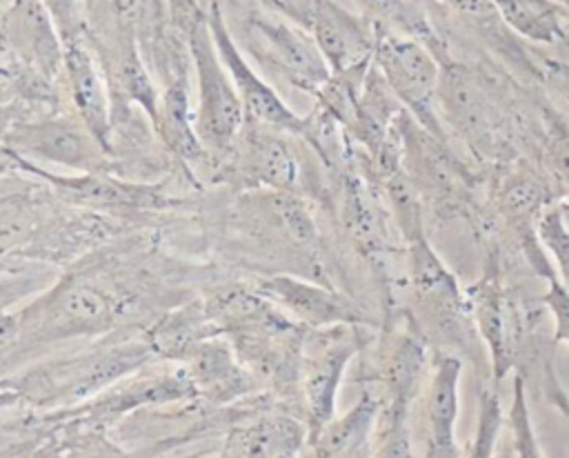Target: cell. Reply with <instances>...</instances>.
Here are the masks:
<instances>
[{
  "instance_id": "5b68a950",
  "label": "cell",
  "mask_w": 569,
  "mask_h": 458,
  "mask_svg": "<svg viewBox=\"0 0 569 458\" xmlns=\"http://www.w3.org/2000/svg\"><path fill=\"white\" fill-rule=\"evenodd\" d=\"M373 64L382 73L400 107L431 136L447 142L436 113L442 80V62L433 49L411 36L378 31Z\"/></svg>"
},
{
  "instance_id": "277c9868",
  "label": "cell",
  "mask_w": 569,
  "mask_h": 458,
  "mask_svg": "<svg viewBox=\"0 0 569 458\" xmlns=\"http://www.w3.org/2000/svg\"><path fill=\"white\" fill-rule=\"evenodd\" d=\"M191 71L196 73V129L209 156H222L233 149L240 138L247 113L233 87V80L216 49L207 13L184 33Z\"/></svg>"
},
{
  "instance_id": "7402d4cb",
  "label": "cell",
  "mask_w": 569,
  "mask_h": 458,
  "mask_svg": "<svg viewBox=\"0 0 569 458\" xmlns=\"http://www.w3.org/2000/svg\"><path fill=\"white\" fill-rule=\"evenodd\" d=\"M505 22L529 42L560 44L569 33V9L558 0H491Z\"/></svg>"
},
{
  "instance_id": "7a4b0ae2",
  "label": "cell",
  "mask_w": 569,
  "mask_h": 458,
  "mask_svg": "<svg viewBox=\"0 0 569 458\" xmlns=\"http://www.w3.org/2000/svg\"><path fill=\"white\" fill-rule=\"evenodd\" d=\"M118 320V300L98 282L67 276L16 313L4 311V356L58 345L73 338L102 336Z\"/></svg>"
},
{
  "instance_id": "603a6c76",
  "label": "cell",
  "mask_w": 569,
  "mask_h": 458,
  "mask_svg": "<svg viewBox=\"0 0 569 458\" xmlns=\"http://www.w3.org/2000/svg\"><path fill=\"white\" fill-rule=\"evenodd\" d=\"M542 151L547 162L558 178L560 187L569 193V122L549 102L540 109Z\"/></svg>"
},
{
  "instance_id": "ac0fdd59",
  "label": "cell",
  "mask_w": 569,
  "mask_h": 458,
  "mask_svg": "<svg viewBox=\"0 0 569 458\" xmlns=\"http://www.w3.org/2000/svg\"><path fill=\"white\" fill-rule=\"evenodd\" d=\"M425 374H427V345L422 333L416 329L396 333L389 340L378 369V380L382 382L387 394L380 416H387V418L407 416L411 400L420 391Z\"/></svg>"
},
{
  "instance_id": "f1b7e54d",
  "label": "cell",
  "mask_w": 569,
  "mask_h": 458,
  "mask_svg": "<svg viewBox=\"0 0 569 458\" xmlns=\"http://www.w3.org/2000/svg\"><path fill=\"white\" fill-rule=\"evenodd\" d=\"M256 2H260L262 7H267L280 16L291 18L305 27L309 22V13H311V4H313V0H256Z\"/></svg>"
},
{
  "instance_id": "4dcf8cb0",
  "label": "cell",
  "mask_w": 569,
  "mask_h": 458,
  "mask_svg": "<svg viewBox=\"0 0 569 458\" xmlns=\"http://www.w3.org/2000/svg\"><path fill=\"white\" fill-rule=\"evenodd\" d=\"M558 2H560V4H567V2H569V0H558Z\"/></svg>"
},
{
  "instance_id": "30bf717a",
  "label": "cell",
  "mask_w": 569,
  "mask_h": 458,
  "mask_svg": "<svg viewBox=\"0 0 569 458\" xmlns=\"http://www.w3.org/2000/svg\"><path fill=\"white\" fill-rule=\"evenodd\" d=\"M211 36L216 42V49L233 80V87L242 100L247 122L264 125L273 129L289 131L293 136H302L305 129V116L296 113L276 91V87L256 69V64L242 53V49L236 44L229 24L224 20V11L220 0L213 2L207 9Z\"/></svg>"
},
{
  "instance_id": "d6a6232c",
  "label": "cell",
  "mask_w": 569,
  "mask_h": 458,
  "mask_svg": "<svg viewBox=\"0 0 569 458\" xmlns=\"http://www.w3.org/2000/svg\"><path fill=\"white\" fill-rule=\"evenodd\" d=\"M565 7H567V9H569V2H567V4H565Z\"/></svg>"
},
{
  "instance_id": "e0dca14e",
  "label": "cell",
  "mask_w": 569,
  "mask_h": 458,
  "mask_svg": "<svg viewBox=\"0 0 569 458\" xmlns=\"http://www.w3.org/2000/svg\"><path fill=\"white\" fill-rule=\"evenodd\" d=\"M462 360L453 354H438L431 365L425 425V458H462L456 440V422L460 411Z\"/></svg>"
},
{
  "instance_id": "d6986e66",
  "label": "cell",
  "mask_w": 569,
  "mask_h": 458,
  "mask_svg": "<svg viewBox=\"0 0 569 458\" xmlns=\"http://www.w3.org/2000/svg\"><path fill=\"white\" fill-rule=\"evenodd\" d=\"M469 307H471V320L476 322L478 333L487 342L493 378L500 380L507 376V371L513 365V351H511V336L507 327V318H509L507 300L496 271H487L469 289Z\"/></svg>"
},
{
  "instance_id": "d4e9b609",
  "label": "cell",
  "mask_w": 569,
  "mask_h": 458,
  "mask_svg": "<svg viewBox=\"0 0 569 458\" xmlns=\"http://www.w3.org/2000/svg\"><path fill=\"white\" fill-rule=\"evenodd\" d=\"M536 233L540 245H545V249L553 256L562 285L569 289V222L562 205H549L542 209L536 222Z\"/></svg>"
},
{
  "instance_id": "2e32d148",
  "label": "cell",
  "mask_w": 569,
  "mask_h": 458,
  "mask_svg": "<svg viewBox=\"0 0 569 458\" xmlns=\"http://www.w3.org/2000/svg\"><path fill=\"white\" fill-rule=\"evenodd\" d=\"M184 376L196 394L202 391L216 400H231L251 389L253 378L240 362L233 345L222 336H207L193 342L180 358Z\"/></svg>"
},
{
  "instance_id": "9c48e42d",
  "label": "cell",
  "mask_w": 569,
  "mask_h": 458,
  "mask_svg": "<svg viewBox=\"0 0 569 458\" xmlns=\"http://www.w3.org/2000/svg\"><path fill=\"white\" fill-rule=\"evenodd\" d=\"M4 160L16 171L40 178L58 198L76 207L96 211H151L171 205V198L158 185L131 182L109 171L56 173L11 151H4Z\"/></svg>"
},
{
  "instance_id": "83f0119b",
  "label": "cell",
  "mask_w": 569,
  "mask_h": 458,
  "mask_svg": "<svg viewBox=\"0 0 569 458\" xmlns=\"http://www.w3.org/2000/svg\"><path fill=\"white\" fill-rule=\"evenodd\" d=\"M540 300L553 316V340L569 345V289L558 280V276H553L547 280V291Z\"/></svg>"
},
{
  "instance_id": "3957f363",
  "label": "cell",
  "mask_w": 569,
  "mask_h": 458,
  "mask_svg": "<svg viewBox=\"0 0 569 458\" xmlns=\"http://www.w3.org/2000/svg\"><path fill=\"white\" fill-rule=\"evenodd\" d=\"M156 356L149 340H122L38 362L13 378L16 394L33 402H69L109 389Z\"/></svg>"
},
{
  "instance_id": "9a60e30c",
  "label": "cell",
  "mask_w": 569,
  "mask_h": 458,
  "mask_svg": "<svg viewBox=\"0 0 569 458\" xmlns=\"http://www.w3.org/2000/svg\"><path fill=\"white\" fill-rule=\"evenodd\" d=\"M89 33V31H87ZM76 116L111 151V89L87 38L64 44L62 71Z\"/></svg>"
},
{
  "instance_id": "cb8c5ba5",
  "label": "cell",
  "mask_w": 569,
  "mask_h": 458,
  "mask_svg": "<svg viewBox=\"0 0 569 458\" xmlns=\"http://www.w3.org/2000/svg\"><path fill=\"white\" fill-rule=\"evenodd\" d=\"M502 422H505V411L498 394L493 389H482L478 400L476 431L462 458H493L496 445L502 431Z\"/></svg>"
},
{
  "instance_id": "4fadbf2b",
  "label": "cell",
  "mask_w": 569,
  "mask_h": 458,
  "mask_svg": "<svg viewBox=\"0 0 569 458\" xmlns=\"http://www.w3.org/2000/svg\"><path fill=\"white\" fill-rule=\"evenodd\" d=\"M2 29L7 56L49 82L60 78L64 71V47L42 0H9Z\"/></svg>"
},
{
  "instance_id": "7c38bea8",
  "label": "cell",
  "mask_w": 569,
  "mask_h": 458,
  "mask_svg": "<svg viewBox=\"0 0 569 458\" xmlns=\"http://www.w3.org/2000/svg\"><path fill=\"white\" fill-rule=\"evenodd\" d=\"M256 291L271 300L280 311L305 329H325L336 325H371V316L351 298L338 293L327 282H311L289 273L260 278Z\"/></svg>"
},
{
  "instance_id": "ffe728a7",
  "label": "cell",
  "mask_w": 569,
  "mask_h": 458,
  "mask_svg": "<svg viewBox=\"0 0 569 458\" xmlns=\"http://www.w3.org/2000/svg\"><path fill=\"white\" fill-rule=\"evenodd\" d=\"M307 442V425L267 416L229 436L222 458H296Z\"/></svg>"
},
{
  "instance_id": "4316f807",
  "label": "cell",
  "mask_w": 569,
  "mask_h": 458,
  "mask_svg": "<svg viewBox=\"0 0 569 458\" xmlns=\"http://www.w3.org/2000/svg\"><path fill=\"white\" fill-rule=\"evenodd\" d=\"M378 427H380V440L371 458H413L407 416H398V418L380 416Z\"/></svg>"
},
{
  "instance_id": "5bb4252c",
  "label": "cell",
  "mask_w": 569,
  "mask_h": 458,
  "mask_svg": "<svg viewBox=\"0 0 569 458\" xmlns=\"http://www.w3.org/2000/svg\"><path fill=\"white\" fill-rule=\"evenodd\" d=\"M407 273L416 302L442 331L471 318L469 298H465L458 280L433 251L427 236L407 242Z\"/></svg>"
},
{
  "instance_id": "8992f818",
  "label": "cell",
  "mask_w": 569,
  "mask_h": 458,
  "mask_svg": "<svg viewBox=\"0 0 569 458\" xmlns=\"http://www.w3.org/2000/svg\"><path fill=\"white\" fill-rule=\"evenodd\" d=\"M360 329L362 325H336L305 331L298 385L302 391L307 436L318 434L336 418L342 376L365 345Z\"/></svg>"
},
{
  "instance_id": "8fae6325",
  "label": "cell",
  "mask_w": 569,
  "mask_h": 458,
  "mask_svg": "<svg viewBox=\"0 0 569 458\" xmlns=\"http://www.w3.org/2000/svg\"><path fill=\"white\" fill-rule=\"evenodd\" d=\"M331 76H360L373 64L378 27L342 0H313L309 22Z\"/></svg>"
},
{
  "instance_id": "52a82bcc",
  "label": "cell",
  "mask_w": 569,
  "mask_h": 458,
  "mask_svg": "<svg viewBox=\"0 0 569 458\" xmlns=\"http://www.w3.org/2000/svg\"><path fill=\"white\" fill-rule=\"evenodd\" d=\"M2 151L18 153L36 165H60L76 173L109 171L111 158V151L102 147L78 116L64 113L7 122Z\"/></svg>"
},
{
  "instance_id": "ba28073f",
  "label": "cell",
  "mask_w": 569,
  "mask_h": 458,
  "mask_svg": "<svg viewBox=\"0 0 569 458\" xmlns=\"http://www.w3.org/2000/svg\"><path fill=\"white\" fill-rule=\"evenodd\" d=\"M293 133L247 122L224 158L222 176L249 191L302 193L305 162L291 140Z\"/></svg>"
},
{
  "instance_id": "1f68e13d",
  "label": "cell",
  "mask_w": 569,
  "mask_h": 458,
  "mask_svg": "<svg viewBox=\"0 0 569 458\" xmlns=\"http://www.w3.org/2000/svg\"><path fill=\"white\" fill-rule=\"evenodd\" d=\"M431 2H438V4H442V2H445V0H431Z\"/></svg>"
},
{
  "instance_id": "6da1fadb",
  "label": "cell",
  "mask_w": 569,
  "mask_h": 458,
  "mask_svg": "<svg viewBox=\"0 0 569 458\" xmlns=\"http://www.w3.org/2000/svg\"><path fill=\"white\" fill-rule=\"evenodd\" d=\"M236 44L273 82L318 96L331 71L309 29L256 0H220Z\"/></svg>"
},
{
  "instance_id": "f546056e",
  "label": "cell",
  "mask_w": 569,
  "mask_h": 458,
  "mask_svg": "<svg viewBox=\"0 0 569 458\" xmlns=\"http://www.w3.org/2000/svg\"><path fill=\"white\" fill-rule=\"evenodd\" d=\"M562 211H565V216H567V222H569V200H567V202H562Z\"/></svg>"
},
{
  "instance_id": "484cf974",
  "label": "cell",
  "mask_w": 569,
  "mask_h": 458,
  "mask_svg": "<svg viewBox=\"0 0 569 458\" xmlns=\"http://www.w3.org/2000/svg\"><path fill=\"white\" fill-rule=\"evenodd\" d=\"M509 429L513 438V451L516 458H545L540 451V442L531 422L529 405H527V394H525V380L520 374L513 376V387H511V405H509Z\"/></svg>"
},
{
  "instance_id": "44dd1931",
  "label": "cell",
  "mask_w": 569,
  "mask_h": 458,
  "mask_svg": "<svg viewBox=\"0 0 569 458\" xmlns=\"http://www.w3.org/2000/svg\"><path fill=\"white\" fill-rule=\"evenodd\" d=\"M353 7L365 13L378 31H396L427 42L440 62L449 60L445 40L436 33L429 11L422 0H351Z\"/></svg>"
}]
</instances>
